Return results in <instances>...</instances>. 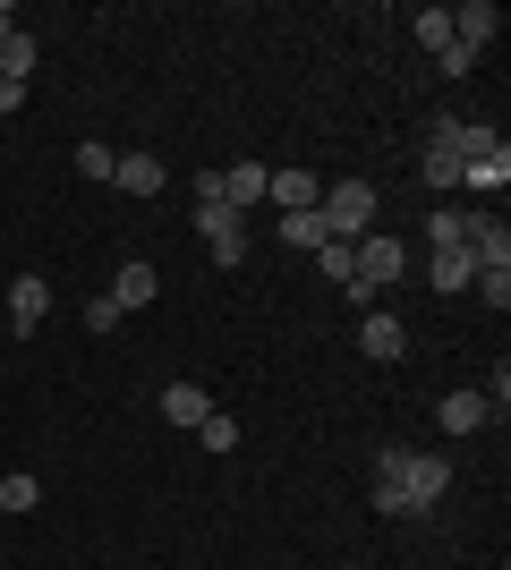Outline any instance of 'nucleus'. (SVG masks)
<instances>
[{
    "mask_svg": "<svg viewBox=\"0 0 511 570\" xmlns=\"http://www.w3.org/2000/svg\"><path fill=\"white\" fill-rule=\"evenodd\" d=\"M375 476H401V494H410L417 511H435V502L452 494V460L443 452H410V443H384V452H375Z\"/></svg>",
    "mask_w": 511,
    "mask_h": 570,
    "instance_id": "nucleus-1",
    "label": "nucleus"
},
{
    "mask_svg": "<svg viewBox=\"0 0 511 570\" xmlns=\"http://www.w3.org/2000/svg\"><path fill=\"white\" fill-rule=\"evenodd\" d=\"M316 222L341 238V247H358L366 222H375V188H366V179H333V188L316 196Z\"/></svg>",
    "mask_w": 511,
    "mask_h": 570,
    "instance_id": "nucleus-2",
    "label": "nucleus"
},
{
    "mask_svg": "<svg viewBox=\"0 0 511 570\" xmlns=\"http://www.w3.org/2000/svg\"><path fill=\"white\" fill-rule=\"evenodd\" d=\"M401 273H410V247H401L392 230H366L358 247H350V282H366V289H392Z\"/></svg>",
    "mask_w": 511,
    "mask_h": 570,
    "instance_id": "nucleus-3",
    "label": "nucleus"
},
{
    "mask_svg": "<svg viewBox=\"0 0 511 570\" xmlns=\"http://www.w3.org/2000/svg\"><path fill=\"white\" fill-rule=\"evenodd\" d=\"M196 238H205V256L230 273V264L247 256V214H230V205H196Z\"/></svg>",
    "mask_w": 511,
    "mask_h": 570,
    "instance_id": "nucleus-4",
    "label": "nucleus"
},
{
    "mask_svg": "<svg viewBox=\"0 0 511 570\" xmlns=\"http://www.w3.org/2000/svg\"><path fill=\"white\" fill-rule=\"evenodd\" d=\"M214 170H222V205H230V214H256V205H265V188H273L265 163H214Z\"/></svg>",
    "mask_w": 511,
    "mask_h": 570,
    "instance_id": "nucleus-5",
    "label": "nucleus"
},
{
    "mask_svg": "<svg viewBox=\"0 0 511 570\" xmlns=\"http://www.w3.org/2000/svg\"><path fill=\"white\" fill-rule=\"evenodd\" d=\"M43 315H51V282H43V273H18V282H9V333L26 341Z\"/></svg>",
    "mask_w": 511,
    "mask_h": 570,
    "instance_id": "nucleus-6",
    "label": "nucleus"
},
{
    "mask_svg": "<svg viewBox=\"0 0 511 570\" xmlns=\"http://www.w3.org/2000/svg\"><path fill=\"white\" fill-rule=\"evenodd\" d=\"M358 350L375 357V366H392V357L410 350V333H401V315H392V307H366V315H358Z\"/></svg>",
    "mask_w": 511,
    "mask_h": 570,
    "instance_id": "nucleus-7",
    "label": "nucleus"
},
{
    "mask_svg": "<svg viewBox=\"0 0 511 570\" xmlns=\"http://www.w3.org/2000/svg\"><path fill=\"white\" fill-rule=\"evenodd\" d=\"M494 35H503V9H494V0H469V9H452V43H461V51H478V60H487Z\"/></svg>",
    "mask_w": 511,
    "mask_h": 570,
    "instance_id": "nucleus-8",
    "label": "nucleus"
},
{
    "mask_svg": "<svg viewBox=\"0 0 511 570\" xmlns=\"http://www.w3.org/2000/svg\"><path fill=\"white\" fill-rule=\"evenodd\" d=\"M154 289H163V273H154L146 256H128V264H120V282L102 289V298H111L120 315H137V307H154Z\"/></svg>",
    "mask_w": 511,
    "mask_h": 570,
    "instance_id": "nucleus-9",
    "label": "nucleus"
},
{
    "mask_svg": "<svg viewBox=\"0 0 511 570\" xmlns=\"http://www.w3.org/2000/svg\"><path fill=\"white\" fill-rule=\"evenodd\" d=\"M316 196H324V179H316V170H273L265 205H282V214H316Z\"/></svg>",
    "mask_w": 511,
    "mask_h": 570,
    "instance_id": "nucleus-10",
    "label": "nucleus"
},
{
    "mask_svg": "<svg viewBox=\"0 0 511 570\" xmlns=\"http://www.w3.org/2000/svg\"><path fill=\"white\" fill-rule=\"evenodd\" d=\"M426 282H435L443 298H461V289L478 282V256H469V247H435V256H426Z\"/></svg>",
    "mask_w": 511,
    "mask_h": 570,
    "instance_id": "nucleus-11",
    "label": "nucleus"
},
{
    "mask_svg": "<svg viewBox=\"0 0 511 570\" xmlns=\"http://www.w3.org/2000/svg\"><path fill=\"white\" fill-rule=\"evenodd\" d=\"M205 409H214V401H205V383H170V392H163V426H205Z\"/></svg>",
    "mask_w": 511,
    "mask_h": 570,
    "instance_id": "nucleus-12",
    "label": "nucleus"
},
{
    "mask_svg": "<svg viewBox=\"0 0 511 570\" xmlns=\"http://www.w3.org/2000/svg\"><path fill=\"white\" fill-rule=\"evenodd\" d=\"M487 417H494V409L478 401V392H443V409H435V426H443V434H478Z\"/></svg>",
    "mask_w": 511,
    "mask_h": 570,
    "instance_id": "nucleus-13",
    "label": "nucleus"
},
{
    "mask_svg": "<svg viewBox=\"0 0 511 570\" xmlns=\"http://www.w3.org/2000/svg\"><path fill=\"white\" fill-rule=\"evenodd\" d=\"M111 188H120V196H163V163H154V154H120Z\"/></svg>",
    "mask_w": 511,
    "mask_h": 570,
    "instance_id": "nucleus-14",
    "label": "nucleus"
},
{
    "mask_svg": "<svg viewBox=\"0 0 511 570\" xmlns=\"http://www.w3.org/2000/svg\"><path fill=\"white\" fill-rule=\"evenodd\" d=\"M35 60H43V43H35V35H9V43H0V86H26V77H35Z\"/></svg>",
    "mask_w": 511,
    "mask_h": 570,
    "instance_id": "nucleus-15",
    "label": "nucleus"
},
{
    "mask_svg": "<svg viewBox=\"0 0 511 570\" xmlns=\"http://www.w3.org/2000/svg\"><path fill=\"white\" fill-rule=\"evenodd\" d=\"M35 502H43V476H35V469H9V476H0V511H9V520H26Z\"/></svg>",
    "mask_w": 511,
    "mask_h": 570,
    "instance_id": "nucleus-16",
    "label": "nucleus"
},
{
    "mask_svg": "<svg viewBox=\"0 0 511 570\" xmlns=\"http://www.w3.org/2000/svg\"><path fill=\"white\" fill-rule=\"evenodd\" d=\"M196 443H205V452H239V417H230V409H205Z\"/></svg>",
    "mask_w": 511,
    "mask_h": 570,
    "instance_id": "nucleus-17",
    "label": "nucleus"
},
{
    "mask_svg": "<svg viewBox=\"0 0 511 570\" xmlns=\"http://www.w3.org/2000/svg\"><path fill=\"white\" fill-rule=\"evenodd\" d=\"M410 35H417L426 51H452V9H417V18H410Z\"/></svg>",
    "mask_w": 511,
    "mask_h": 570,
    "instance_id": "nucleus-18",
    "label": "nucleus"
},
{
    "mask_svg": "<svg viewBox=\"0 0 511 570\" xmlns=\"http://www.w3.org/2000/svg\"><path fill=\"white\" fill-rule=\"evenodd\" d=\"M426 247H469V214L461 205H443V214L426 222Z\"/></svg>",
    "mask_w": 511,
    "mask_h": 570,
    "instance_id": "nucleus-19",
    "label": "nucleus"
},
{
    "mask_svg": "<svg viewBox=\"0 0 511 570\" xmlns=\"http://www.w3.org/2000/svg\"><path fill=\"white\" fill-rule=\"evenodd\" d=\"M282 238H291L298 256H316V247H324V238H333V230H324L316 214H282Z\"/></svg>",
    "mask_w": 511,
    "mask_h": 570,
    "instance_id": "nucleus-20",
    "label": "nucleus"
},
{
    "mask_svg": "<svg viewBox=\"0 0 511 570\" xmlns=\"http://www.w3.org/2000/svg\"><path fill=\"white\" fill-rule=\"evenodd\" d=\"M511 179V154H494V163H461V188H478V196H494Z\"/></svg>",
    "mask_w": 511,
    "mask_h": 570,
    "instance_id": "nucleus-21",
    "label": "nucleus"
},
{
    "mask_svg": "<svg viewBox=\"0 0 511 570\" xmlns=\"http://www.w3.org/2000/svg\"><path fill=\"white\" fill-rule=\"evenodd\" d=\"M366 502H375L384 520H417V502L401 494V476H375V494H366Z\"/></svg>",
    "mask_w": 511,
    "mask_h": 570,
    "instance_id": "nucleus-22",
    "label": "nucleus"
},
{
    "mask_svg": "<svg viewBox=\"0 0 511 570\" xmlns=\"http://www.w3.org/2000/svg\"><path fill=\"white\" fill-rule=\"evenodd\" d=\"M478 298H487V307H511V264H478Z\"/></svg>",
    "mask_w": 511,
    "mask_h": 570,
    "instance_id": "nucleus-23",
    "label": "nucleus"
},
{
    "mask_svg": "<svg viewBox=\"0 0 511 570\" xmlns=\"http://www.w3.org/2000/svg\"><path fill=\"white\" fill-rule=\"evenodd\" d=\"M426 188H461V154H443V145H426Z\"/></svg>",
    "mask_w": 511,
    "mask_h": 570,
    "instance_id": "nucleus-24",
    "label": "nucleus"
},
{
    "mask_svg": "<svg viewBox=\"0 0 511 570\" xmlns=\"http://www.w3.org/2000/svg\"><path fill=\"white\" fill-rule=\"evenodd\" d=\"M77 170H86V179H111V170H120V154H111L102 137H86V145H77Z\"/></svg>",
    "mask_w": 511,
    "mask_h": 570,
    "instance_id": "nucleus-25",
    "label": "nucleus"
},
{
    "mask_svg": "<svg viewBox=\"0 0 511 570\" xmlns=\"http://www.w3.org/2000/svg\"><path fill=\"white\" fill-rule=\"evenodd\" d=\"M316 273H324V282H350V247H341V238L316 247Z\"/></svg>",
    "mask_w": 511,
    "mask_h": 570,
    "instance_id": "nucleus-26",
    "label": "nucleus"
},
{
    "mask_svg": "<svg viewBox=\"0 0 511 570\" xmlns=\"http://www.w3.org/2000/svg\"><path fill=\"white\" fill-rule=\"evenodd\" d=\"M86 333H95V341L120 333V307H111V298H86Z\"/></svg>",
    "mask_w": 511,
    "mask_h": 570,
    "instance_id": "nucleus-27",
    "label": "nucleus"
},
{
    "mask_svg": "<svg viewBox=\"0 0 511 570\" xmlns=\"http://www.w3.org/2000/svg\"><path fill=\"white\" fill-rule=\"evenodd\" d=\"M9 35H18V9H9V0H0V43H9Z\"/></svg>",
    "mask_w": 511,
    "mask_h": 570,
    "instance_id": "nucleus-28",
    "label": "nucleus"
}]
</instances>
